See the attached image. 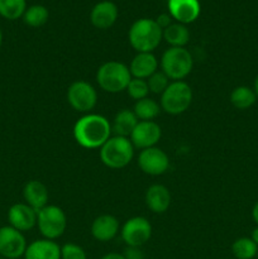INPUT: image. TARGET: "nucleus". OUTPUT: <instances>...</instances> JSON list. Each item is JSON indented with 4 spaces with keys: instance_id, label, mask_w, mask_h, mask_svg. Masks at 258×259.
I'll list each match as a JSON object with an SVG mask.
<instances>
[{
    "instance_id": "nucleus-1",
    "label": "nucleus",
    "mask_w": 258,
    "mask_h": 259,
    "mask_svg": "<svg viewBox=\"0 0 258 259\" xmlns=\"http://www.w3.org/2000/svg\"><path fill=\"white\" fill-rule=\"evenodd\" d=\"M111 124L99 114H86L73 125V138L82 148H101L111 137Z\"/></svg>"
},
{
    "instance_id": "nucleus-2",
    "label": "nucleus",
    "mask_w": 258,
    "mask_h": 259,
    "mask_svg": "<svg viewBox=\"0 0 258 259\" xmlns=\"http://www.w3.org/2000/svg\"><path fill=\"white\" fill-rule=\"evenodd\" d=\"M128 39L137 52H153L163 39V30L154 19L142 18L132 24Z\"/></svg>"
},
{
    "instance_id": "nucleus-3",
    "label": "nucleus",
    "mask_w": 258,
    "mask_h": 259,
    "mask_svg": "<svg viewBox=\"0 0 258 259\" xmlns=\"http://www.w3.org/2000/svg\"><path fill=\"white\" fill-rule=\"evenodd\" d=\"M134 157V146L131 139L113 136L100 148V159L106 167L113 169L124 168Z\"/></svg>"
},
{
    "instance_id": "nucleus-4",
    "label": "nucleus",
    "mask_w": 258,
    "mask_h": 259,
    "mask_svg": "<svg viewBox=\"0 0 258 259\" xmlns=\"http://www.w3.org/2000/svg\"><path fill=\"white\" fill-rule=\"evenodd\" d=\"M132 80L129 67L118 61H109L103 63L96 72V81L101 90L109 94H118L126 90Z\"/></svg>"
},
{
    "instance_id": "nucleus-5",
    "label": "nucleus",
    "mask_w": 258,
    "mask_h": 259,
    "mask_svg": "<svg viewBox=\"0 0 258 259\" xmlns=\"http://www.w3.org/2000/svg\"><path fill=\"white\" fill-rule=\"evenodd\" d=\"M194 67V58L185 47H169L161 58V71L174 81H182Z\"/></svg>"
},
{
    "instance_id": "nucleus-6",
    "label": "nucleus",
    "mask_w": 258,
    "mask_h": 259,
    "mask_svg": "<svg viewBox=\"0 0 258 259\" xmlns=\"http://www.w3.org/2000/svg\"><path fill=\"white\" fill-rule=\"evenodd\" d=\"M192 90L185 81H172L161 95V109L171 115H180L190 108Z\"/></svg>"
},
{
    "instance_id": "nucleus-7",
    "label": "nucleus",
    "mask_w": 258,
    "mask_h": 259,
    "mask_svg": "<svg viewBox=\"0 0 258 259\" xmlns=\"http://www.w3.org/2000/svg\"><path fill=\"white\" fill-rule=\"evenodd\" d=\"M37 227L45 239L55 240L62 237L67 228L65 211L56 205H47L37 212Z\"/></svg>"
},
{
    "instance_id": "nucleus-8",
    "label": "nucleus",
    "mask_w": 258,
    "mask_h": 259,
    "mask_svg": "<svg viewBox=\"0 0 258 259\" xmlns=\"http://www.w3.org/2000/svg\"><path fill=\"white\" fill-rule=\"evenodd\" d=\"M67 101L71 108L80 113H90L98 103V93L88 81L78 80L70 85L67 90Z\"/></svg>"
},
{
    "instance_id": "nucleus-9",
    "label": "nucleus",
    "mask_w": 258,
    "mask_h": 259,
    "mask_svg": "<svg viewBox=\"0 0 258 259\" xmlns=\"http://www.w3.org/2000/svg\"><path fill=\"white\" fill-rule=\"evenodd\" d=\"M121 239L126 247H138L146 244L152 237V225L146 218L134 217L126 220L120 230Z\"/></svg>"
},
{
    "instance_id": "nucleus-10",
    "label": "nucleus",
    "mask_w": 258,
    "mask_h": 259,
    "mask_svg": "<svg viewBox=\"0 0 258 259\" xmlns=\"http://www.w3.org/2000/svg\"><path fill=\"white\" fill-rule=\"evenodd\" d=\"M28 244L22 232L10 225L0 228V257L18 259L24 257Z\"/></svg>"
},
{
    "instance_id": "nucleus-11",
    "label": "nucleus",
    "mask_w": 258,
    "mask_h": 259,
    "mask_svg": "<svg viewBox=\"0 0 258 259\" xmlns=\"http://www.w3.org/2000/svg\"><path fill=\"white\" fill-rule=\"evenodd\" d=\"M138 166L142 171L149 176H161L168 169L169 158L166 152L161 148L152 147L143 149L139 153Z\"/></svg>"
},
{
    "instance_id": "nucleus-12",
    "label": "nucleus",
    "mask_w": 258,
    "mask_h": 259,
    "mask_svg": "<svg viewBox=\"0 0 258 259\" xmlns=\"http://www.w3.org/2000/svg\"><path fill=\"white\" fill-rule=\"evenodd\" d=\"M161 137V126L154 120H148L138 121L129 139L136 148H141L143 151V149L156 147Z\"/></svg>"
},
{
    "instance_id": "nucleus-13",
    "label": "nucleus",
    "mask_w": 258,
    "mask_h": 259,
    "mask_svg": "<svg viewBox=\"0 0 258 259\" xmlns=\"http://www.w3.org/2000/svg\"><path fill=\"white\" fill-rule=\"evenodd\" d=\"M9 225L19 232H29L37 225V211L24 202L14 204L8 211Z\"/></svg>"
},
{
    "instance_id": "nucleus-14",
    "label": "nucleus",
    "mask_w": 258,
    "mask_h": 259,
    "mask_svg": "<svg viewBox=\"0 0 258 259\" xmlns=\"http://www.w3.org/2000/svg\"><path fill=\"white\" fill-rule=\"evenodd\" d=\"M168 14L181 24H190L199 18L201 5L199 0H168Z\"/></svg>"
},
{
    "instance_id": "nucleus-15",
    "label": "nucleus",
    "mask_w": 258,
    "mask_h": 259,
    "mask_svg": "<svg viewBox=\"0 0 258 259\" xmlns=\"http://www.w3.org/2000/svg\"><path fill=\"white\" fill-rule=\"evenodd\" d=\"M118 15V7L113 2L104 0V2L98 3L93 8V10H91V24L95 28H98V29H109V28H111L115 24Z\"/></svg>"
},
{
    "instance_id": "nucleus-16",
    "label": "nucleus",
    "mask_w": 258,
    "mask_h": 259,
    "mask_svg": "<svg viewBox=\"0 0 258 259\" xmlns=\"http://www.w3.org/2000/svg\"><path fill=\"white\" fill-rule=\"evenodd\" d=\"M119 233V222L109 214L100 215L91 224V234L99 242H110Z\"/></svg>"
},
{
    "instance_id": "nucleus-17",
    "label": "nucleus",
    "mask_w": 258,
    "mask_h": 259,
    "mask_svg": "<svg viewBox=\"0 0 258 259\" xmlns=\"http://www.w3.org/2000/svg\"><path fill=\"white\" fill-rule=\"evenodd\" d=\"M129 71L132 77L147 80L149 76L158 71V60L152 52H139L132 60Z\"/></svg>"
},
{
    "instance_id": "nucleus-18",
    "label": "nucleus",
    "mask_w": 258,
    "mask_h": 259,
    "mask_svg": "<svg viewBox=\"0 0 258 259\" xmlns=\"http://www.w3.org/2000/svg\"><path fill=\"white\" fill-rule=\"evenodd\" d=\"M144 200H146L147 207L151 211L156 214H163L171 205V194L166 186L156 184L147 189Z\"/></svg>"
},
{
    "instance_id": "nucleus-19",
    "label": "nucleus",
    "mask_w": 258,
    "mask_h": 259,
    "mask_svg": "<svg viewBox=\"0 0 258 259\" xmlns=\"http://www.w3.org/2000/svg\"><path fill=\"white\" fill-rule=\"evenodd\" d=\"M23 197L25 200V204L29 205L38 212L48 205L50 195H48V189L43 182L38 181V180H32L25 184L24 189H23Z\"/></svg>"
},
{
    "instance_id": "nucleus-20",
    "label": "nucleus",
    "mask_w": 258,
    "mask_h": 259,
    "mask_svg": "<svg viewBox=\"0 0 258 259\" xmlns=\"http://www.w3.org/2000/svg\"><path fill=\"white\" fill-rule=\"evenodd\" d=\"M24 259H61V247L55 240H34L25 249Z\"/></svg>"
},
{
    "instance_id": "nucleus-21",
    "label": "nucleus",
    "mask_w": 258,
    "mask_h": 259,
    "mask_svg": "<svg viewBox=\"0 0 258 259\" xmlns=\"http://www.w3.org/2000/svg\"><path fill=\"white\" fill-rule=\"evenodd\" d=\"M138 121V118L133 113V110L123 109V110L118 111L114 116V120L111 123V132L114 133V136L129 138Z\"/></svg>"
},
{
    "instance_id": "nucleus-22",
    "label": "nucleus",
    "mask_w": 258,
    "mask_h": 259,
    "mask_svg": "<svg viewBox=\"0 0 258 259\" xmlns=\"http://www.w3.org/2000/svg\"><path fill=\"white\" fill-rule=\"evenodd\" d=\"M163 39L171 47H185L190 40V32L181 23H172L163 29Z\"/></svg>"
},
{
    "instance_id": "nucleus-23",
    "label": "nucleus",
    "mask_w": 258,
    "mask_h": 259,
    "mask_svg": "<svg viewBox=\"0 0 258 259\" xmlns=\"http://www.w3.org/2000/svg\"><path fill=\"white\" fill-rule=\"evenodd\" d=\"M161 110V105L151 98H144L136 101L133 108V113L136 114L139 121L154 120L159 115Z\"/></svg>"
},
{
    "instance_id": "nucleus-24",
    "label": "nucleus",
    "mask_w": 258,
    "mask_h": 259,
    "mask_svg": "<svg viewBox=\"0 0 258 259\" xmlns=\"http://www.w3.org/2000/svg\"><path fill=\"white\" fill-rule=\"evenodd\" d=\"M257 101L254 90L248 86H238L230 93V103L239 110H245L253 106Z\"/></svg>"
},
{
    "instance_id": "nucleus-25",
    "label": "nucleus",
    "mask_w": 258,
    "mask_h": 259,
    "mask_svg": "<svg viewBox=\"0 0 258 259\" xmlns=\"http://www.w3.org/2000/svg\"><path fill=\"white\" fill-rule=\"evenodd\" d=\"M232 253L237 259H253L258 254V245L250 238H238L232 244Z\"/></svg>"
},
{
    "instance_id": "nucleus-26",
    "label": "nucleus",
    "mask_w": 258,
    "mask_h": 259,
    "mask_svg": "<svg viewBox=\"0 0 258 259\" xmlns=\"http://www.w3.org/2000/svg\"><path fill=\"white\" fill-rule=\"evenodd\" d=\"M27 10L25 0H0V15L8 20H17Z\"/></svg>"
},
{
    "instance_id": "nucleus-27",
    "label": "nucleus",
    "mask_w": 258,
    "mask_h": 259,
    "mask_svg": "<svg viewBox=\"0 0 258 259\" xmlns=\"http://www.w3.org/2000/svg\"><path fill=\"white\" fill-rule=\"evenodd\" d=\"M48 18H50L48 9L39 4H35L27 8L24 15H23V20H24L25 24L33 28H38L45 25L46 23H47Z\"/></svg>"
},
{
    "instance_id": "nucleus-28",
    "label": "nucleus",
    "mask_w": 258,
    "mask_h": 259,
    "mask_svg": "<svg viewBox=\"0 0 258 259\" xmlns=\"http://www.w3.org/2000/svg\"><path fill=\"white\" fill-rule=\"evenodd\" d=\"M125 91L128 93V95L133 99V100L138 101L144 98H148L149 88H148V83H147V80L132 77V80L129 81L128 86H126Z\"/></svg>"
},
{
    "instance_id": "nucleus-29",
    "label": "nucleus",
    "mask_w": 258,
    "mask_h": 259,
    "mask_svg": "<svg viewBox=\"0 0 258 259\" xmlns=\"http://www.w3.org/2000/svg\"><path fill=\"white\" fill-rule=\"evenodd\" d=\"M147 83H148L149 93L162 95L163 91L168 88L169 78L162 71H156L153 75L147 78Z\"/></svg>"
},
{
    "instance_id": "nucleus-30",
    "label": "nucleus",
    "mask_w": 258,
    "mask_h": 259,
    "mask_svg": "<svg viewBox=\"0 0 258 259\" xmlns=\"http://www.w3.org/2000/svg\"><path fill=\"white\" fill-rule=\"evenodd\" d=\"M61 259H88L82 247L75 243H66L61 247Z\"/></svg>"
},
{
    "instance_id": "nucleus-31",
    "label": "nucleus",
    "mask_w": 258,
    "mask_h": 259,
    "mask_svg": "<svg viewBox=\"0 0 258 259\" xmlns=\"http://www.w3.org/2000/svg\"><path fill=\"white\" fill-rule=\"evenodd\" d=\"M123 255L125 259H144L143 252L138 247H126Z\"/></svg>"
},
{
    "instance_id": "nucleus-32",
    "label": "nucleus",
    "mask_w": 258,
    "mask_h": 259,
    "mask_svg": "<svg viewBox=\"0 0 258 259\" xmlns=\"http://www.w3.org/2000/svg\"><path fill=\"white\" fill-rule=\"evenodd\" d=\"M154 20H156L157 24L162 28V30H163L164 28L168 27L169 24H172V18L169 14H161L158 18H157V19H154Z\"/></svg>"
},
{
    "instance_id": "nucleus-33",
    "label": "nucleus",
    "mask_w": 258,
    "mask_h": 259,
    "mask_svg": "<svg viewBox=\"0 0 258 259\" xmlns=\"http://www.w3.org/2000/svg\"><path fill=\"white\" fill-rule=\"evenodd\" d=\"M101 259H125L123 254H119V253H108V254L103 255Z\"/></svg>"
},
{
    "instance_id": "nucleus-34",
    "label": "nucleus",
    "mask_w": 258,
    "mask_h": 259,
    "mask_svg": "<svg viewBox=\"0 0 258 259\" xmlns=\"http://www.w3.org/2000/svg\"><path fill=\"white\" fill-rule=\"evenodd\" d=\"M252 218L258 227V201L255 202L254 206H253V209H252Z\"/></svg>"
},
{
    "instance_id": "nucleus-35",
    "label": "nucleus",
    "mask_w": 258,
    "mask_h": 259,
    "mask_svg": "<svg viewBox=\"0 0 258 259\" xmlns=\"http://www.w3.org/2000/svg\"><path fill=\"white\" fill-rule=\"evenodd\" d=\"M250 239L253 240V242L255 243V244L258 245V227L254 228L252 232V235H250Z\"/></svg>"
},
{
    "instance_id": "nucleus-36",
    "label": "nucleus",
    "mask_w": 258,
    "mask_h": 259,
    "mask_svg": "<svg viewBox=\"0 0 258 259\" xmlns=\"http://www.w3.org/2000/svg\"><path fill=\"white\" fill-rule=\"evenodd\" d=\"M253 90H254L255 95H257V99H258V76L255 77V80H254V86H253Z\"/></svg>"
},
{
    "instance_id": "nucleus-37",
    "label": "nucleus",
    "mask_w": 258,
    "mask_h": 259,
    "mask_svg": "<svg viewBox=\"0 0 258 259\" xmlns=\"http://www.w3.org/2000/svg\"><path fill=\"white\" fill-rule=\"evenodd\" d=\"M2 43H3V33H2V29H0V47H2Z\"/></svg>"
},
{
    "instance_id": "nucleus-38",
    "label": "nucleus",
    "mask_w": 258,
    "mask_h": 259,
    "mask_svg": "<svg viewBox=\"0 0 258 259\" xmlns=\"http://www.w3.org/2000/svg\"><path fill=\"white\" fill-rule=\"evenodd\" d=\"M0 259H7V258H3V257H0Z\"/></svg>"
},
{
    "instance_id": "nucleus-39",
    "label": "nucleus",
    "mask_w": 258,
    "mask_h": 259,
    "mask_svg": "<svg viewBox=\"0 0 258 259\" xmlns=\"http://www.w3.org/2000/svg\"><path fill=\"white\" fill-rule=\"evenodd\" d=\"M257 257H258V254H257Z\"/></svg>"
}]
</instances>
